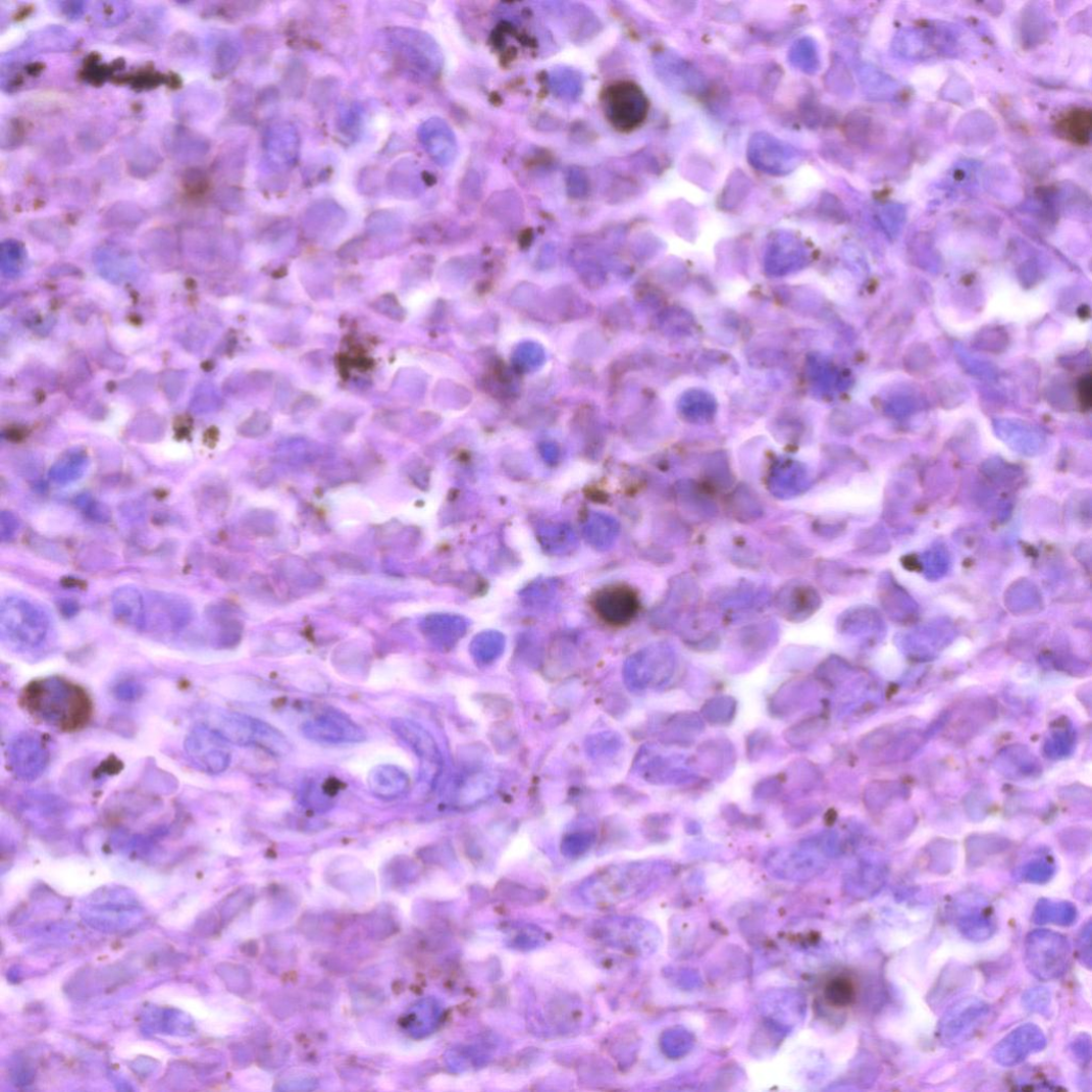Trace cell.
<instances>
[{
	"label": "cell",
	"mask_w": 1092,
	"mask_h": 1092,
	"mask_svg": "<svg viewBox=\"0 0 1092 1092\" xmlns=\"http://www.w3.org/2000/svg\"><path fill=\"white\" fill-rule=\"evenodd\" d=\"M19 706L36 722L63 733L84 730L95 714V703L88 691L61 677L29 683L20 692Z\"/></svg>",
	"instance_id": "obj_1"
},
{
	"label": "cell",
	"mask_w": 1092,
	"mask_h": 1092,
	"mask_svg": "<svg viewBox=\"0 0 1092 1092\" xmlns=\"http://www.w3.org/2000/svg\"><path fill=\"white\" fill-rule=\"evenodd\" d=\"M1071 944L1058 933L1039 929L1029 934L1026 939L1025 961L1028 970L1039 981L1060 979L1071 965Z\"/></svg>",
	"instance_id": "obj_2"
},
{
	"label": "cell",
	"mask_w": 1092,
	"mask_h": 1092,
	"mask_svg": "<svg viewBox=\"0 0 1092 1092\" xmlns=\"http://www.w3.org/2000/svg\"><path fill=\"white\" fill-rule=\"evenodd\" d=\"M991 1007L976 997L950 1007L939 1022L937 1036L945 1047H957L978 1034L991 1017Z\"/></svg>",
	"instance_id": "obj_3"
},
{
	"label": "cell",
	"mask_w": 1092,
	"mask_h": 1092,
	"mask_svg": "<svg viewBox=\"0 0 1092 1092\" xmlns=\"http://www.w3.org/2000/svg\"><path fill=\"white\" fill-rule=\"evenodd\" d=\"M603 105L608 120L620 132H631L640 126L648 111L643 91L632 82L610 86L604 93Z\"/></svg>",
	"instance_id": "obj_4"
},
{
	"label": "cell",
	"mask_w": 1092,
	"mask_h": 1092,
	"mask_svg": "<svg viewBox=\"0 0 1092 1092\" xmlns=\"http://www.w3.org/2000/svg\"><path fill=\"white\" fill-rule=\"evenodd\" d=\"M8 770L22 782L40 778L51 761V751L40 733L24 731L16 734L6 750Z\"/></svg>",
	"instance_id": "obj_5"
},
{
	"label": "cell",
	"mask_w": 1092,
	"mask_h": 1092,
	"mask_svg": "<svg viewBox=\"0 0 1092 1092\" xmlns=\"http://www.w3.org/2000/svg\"><path fill=\"white\" fill-rule=\"evenodd\" d=\"M638 889L633 875L614 869L586 880L579 887L578 896L589 907L607 909L630 899Z\"/></svg>",
	"instance_id": "obj_6"
},
{
	"label": "cell",
	"mask_w": 1092,
	"mask_h": 1092,
	"mask_svg": "<svg viewBox=\"0 0 1092 1092\" xmlns=\"http://www.w3.org/2000/svg\"><path fill=\"white\" fill-rule=\"evenodd\" d=\"M225 741L214 728L198 725L186 737L185 751L200 771L217 775L226 771L230 764Z\"/></svg>",
	"instance_id": "obj_7"
},
{
	"label": "cell",
	"mask_w": 1092,
	"mask_h": 1092,
	"mask_svg": "<svg viewBox=\"0 0 1092 1092\" xmlns=\"http://www.w3.org/2000/svg\"><path fill=\"white\" fill-rule=\"evenodd\" d=\"M952 921L964 937L982 942L990 939L996 931V922L990 904L982 897L965 895L952 903Z\"/></svg>",
	"instance_id": "obj_8"
},
{
	"label": "cell",
	"mask_w": 1092,
	"mask_h": 1092,
	"mask_svg": "<svg viewBox=\"0 0 1092 1092\" xmlns=\"http://www.w3.org/2000/svg\"><path fill=\"white\" fill-rule=\"evenodd\" d=\"M1047 1037L1039 1027L1032 1024L1024 1025L1010 1032L995 1045L992 1058L1003 1067H1015L1043 1051L1047 1047Z\"/></svg>",
	"instance_id": "obj_9"
},
{
	"label": "cell",
	"mask_w": 1092,
	"mask_h": 1092,
	"mask_svg": "<svg viewBox=\"0 0 1092 1092\" xmlns=\"http://www.w3.org/2000/svg\"><path fill=\"white\" fill-rule=\"evenodd\" d=\"M595 614L614 626L629 624L637 615L639 600L630 587L612 585L599 590L592 599Z\"/></svg>",
	"instance_id": "obj_10"
},
{
	"label": "cell",
	"mask_w": 1092,
	"mask_h": 1092,
	"mask_svg": "<svg viewBox=\"0 0 1092 1092\" xmlns=\"http://www.w3.org/2000/svg\"><path fill=\"white\" fill-rule=\"evenodd\" d=\"M302 732L312 740L327 743H354L366 738L354 720L337 712H325L309 720Z\"/></svg>",
	"instance_id": "obj_11"
},
{
	"label": "cell",
	"mask_w": 1092,
	"mask_h": 1092,
	"mask_svg": "<svg viewBox=\"0 0 1092 1092\" xmlns=\"http://www.w3.org/2000/svg\"><path fill=\"white\" fill-rule=\"evenodd\" d=\"M639 922L610 917L595 921L589 928V934L596 942L620 950H637L640 948Z\"/></svg>",
	"instance_id": "obj_12"
},
{
	"label": "cell",
	"mask_w": 1092,
	"mask_h": 1092,
	"mask_svg": "<svg viewBox=\"0 0 1092 1092\" xmlns=\"http://www.w3.org/2000/svg\"><path fill=\"white\" fill-rule=\"evenodd\" d=\"M391 728L422 760L424 768L438 763V752L432 737L412 720L394 719Z\"/></svg>",
	"instance_id": "obj_13"
},
{
	"label": "cell",
	"mask_w": 1092,
	"mask_h": 1092,
	"mask_svg": "<svg viewBox=\"0 0 1092 1092\" xmlns=\"http://www.w3.org/2000/svg\"><path fill=\"white\" fill-rule=\"evenodd\" d=\"M410 779L398 766H377L368 776V786L375 796L392 800L403 796L409 789Z\"/></svg>",
	"instance_id": "obj_14"
},
{
	"label": "cell",
	"mask_w": 1092,
	"mask_h": 1092,
	"mask_svg": "<svg viewBox=\"0 0 1092 1092\" xmlns=\"http://www.w3.org/2000/svg\"><path fill=\"white\" fill-rule=\"evenodd\" d=\"M1091 124L1090 110L1074 108L1060 115L1056 122V129L1065 141L1085 146L1090 142Z\"/></svg>",
	"instance_id": "obj_15"
},
{
	"label": "cell",
	"mask_w": 1092,
	"mask_h": 1092,
	"mask_svg": "<svg viewBox=\"0 0 1092 1092\" xmlns=\"http://www.w3.org/2000/svg\"><path fill=\"white\" fill-rule=\"evenodd\" d=\"M1077 919L1078 909L1074 903L1047 898L1039 900L1033 914V921L1037 924L1071 926Z\"/></svg>",
	"instance_id": "obj_16"
},
{
	"label": "cell",
	"mask_w": 1092,
	"mask_h": 1092,
	"mask_svg": "<svg viewBox=\"0 0 1092 1092\" xmlns=\"http://www.w3.org/2000/svg\"><path fill=\"white\" fill-rule=\"evenodd\" d=\"M551 87L556 96L566 100H573L582 91V79L573 69H556L551 75Z\"/></svg>",
	"instance_id": "obj_17"
},
{
	"label": "cell",
	"mask_w": 1092,
	"mask_h": 1092,
	"mask_svg": "<svg viewBox=\"0 0 1092 1092\" xmlns=\"http://www.w3.org/2000/svg\"><path fill=\"white\" fill-rule=\"evenodd\" d=\"M826 997L830 1005L847 1007L853 1003L855 998L854 984L850 979L838 976L827 985Z\"/></svg>",
	"instance_id": "obj_18"
},
{
	"label": "cell",
	"mask_w": 1092,
	"mask_h": 1092,
	"mask_svg": "<svg viewBox=\"0 0 1092 1092\" xmlns=\"http://www.w3.org/2000/svg\"><path fill=\"white\" fill-rule=\"evenodd\" d=\"M513 933H515V935L509 938L511 946L519 949L536 948L543 940L542 933L539 929L530 926L516 928Z\"/></svg>",
	"instance_id": "obj_19"
},
{
	"label": "cell",
	"mask_w": 1092,
	"mask_h": 1092,
	"mask_svg": "<svg viewBox=\"0 0 1092 1092\" xmlns=\"http://www.w3.org/2000/svg\"><path fill=\"white\" fill-rule=\"evenodd\" d=\"M1024 1003L1032 1011L1043 1013L1050 1006V993L1042 988L1032 989L1024 996Z\"/></svg>",
	"instance_id": "obj_20"
},
{
	"label": "cell",
	"mask_w": 1092,
	"mask_h": 1092,
	"mask_svg": "<svg viewBox=\"0 0 1092 1092\" xmlns=\"http://www.w3.org/2000/svg\"><path fill=\"white\" fill-rule=\"evenodd\" d=\"M1078 957L1082 965L1090 970L1091 968V922L1088 921L1079 935L1078 938Z\"/></svg>",
	"instance_id": "obj_21"
},
{
	"label": "cell",
	"mask_w": 1092,
	"mask_h": 1092,
	"mask_svg": "<svg viewBox=\"0 0 1092 1092\" xmlns=\"http://www.w3.org/2000/svg\"><path fill=\"white\" fill-rule=\"evenodd\" d=\"M1052 871L1049 868L1033 867L1024 872V878L1026 881L1034 882V884H1043L1051 878Z\"/></svg>",
	"instance_id": "obj_22"
},
{
	"label": "cell",
	"mask_w": 1092,
	"mask_h": 1092,
	"mask_svg": "<svg viewBox=\"0 0 1092 1092\" xmlns=\"http://www.w3.org/2000/svg\"><path fill=\"white\" fill-rule=\"evenodd\" d=\"M1090 1050H1091V1047H1090V1039H1089V1037H1086V1039H1085V1036H1082L1079 1039H1077V1041H1075V1043H1074V1051H1075V1054L1078 1055L1079 1059L1084 1060V1061L1085 1060L1089 1061L1090 1060Z\"/></svg>",
	"instance_id": "obj_23"
},
{
	"label": "cell",
	"mask_w": 1092,
	"mask_h": 1092,
	"mask_svg": "<svg viewBox=\"0 0 1092 1092\" xmlns=\"http://www.w3.org/2000/svg\"><path fill=\"white\" fill-rule=\"evenodd\" d=\"M1080 401L1084 410L1091 407V378H1083L1080 383Z\"/></svg>",
	"instance_id": "obj_24"
}]
</instances>
